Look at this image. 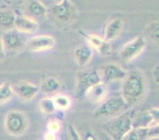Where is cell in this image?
<instances>
[{"label": "cell", "mask_w": 159, "mask_h": 140, "mask_svg": "<svg viewBox=\"0 0 159 140\" xmlns=\"http://www.w3.org/2000/svg\"><path fill=\"white\" fill-rule=\"evenodd\" d=\"M2 45L5 52L20 51L25 44V38L22 34L17 29H11L1 35Z\"/></svg>", "instance_id": "obj_6"}, {"label": "cell", "mask_w": 159, "mask_h": 140, "mask_svg": "<svg viewBox=\"0 0 159 140\" xmlns=\"http://www.w3.org/2000/svg\"><path fill=\"white\" fill-rule=\"evenodd\" d=\"M16 94L23 101H30L40 91L39 86L28 82H20L14 89Z\"/></svg>", "instance_id": "obj_14"}, {"label": "cell", "mask_w": 159, "mask_h": 140, "mask_svg": "<svg viewBox=\"0 0 159 140\" xmlns=\"http://www.w3.org/2000/svg\"><path fill=\"white\" fill-rule=\"evenodd\" d=\"M147 41L143 37H138L133 39L130 42L124 46L120 51V56L121 60L129 62L137 58L145 49Z\"/></svg>", "instance_id": "obj_5"}, {"label": "cell", "mask_w": 159, "mask_h": 140, "mask_svg": "<svg viewBox=\"0 0 159 140\" xmlns=\"http://www.w3.org/2000/svg\"><path fill=\"white\" fill-rule=\"evenodd\" d=\"M152 75H153V78H154V82H156V84L158 85V82H159V80H158V79H159V78H158V76H159L158 65H157V66H156V67L154 68V70H153Z\"/></svg>", "instance_id": "obj_29"}, {"label": "cell", "mask_w": 159, "mask_h": 140, "mask_svg": "<svg viewBox=\"0 0 159 140\" xmlns=\"http://www.w3.org/2000/svg\"><path fill=\"white\" fill-rule=\"evenodd\" d=\"M108 95V88L105 83L99 82L86 90L85 96L93 103H100L105 100Z\"/></svg>", "instance_id": "obj_16"}, {"label": "cell", "mask_w": 159, "mask_h": 140, "mask_svg": "<svg viewBox=\"0 0 159 140\" xmlns=\"http://www.w3.org/2000/svg\"><path fill=\"white\" fill-rule=\"evenodd\" d=\"M40 90L45 94H52L55 93L60 89V83L56 78L48 77L43 81L40 86Z\"/></svg>", "instance_id": "obj_19"}, {"label": "cell", "mask_w": 159, "mask_h": 140, "mask_svg": "<svg viewBox=\"0 0 159 140\" xmlns=\"http://www.w3.org/2000/svg\"><path fill=\"white\" fill-rule=\"evenodd\" d=\"M93 56V50L89 46H80L75 50L74 56L75 61L81 67L85 66L90 61Z\"/></svg>", "instance_id": "obj_18"}, {"label": "cell", "mask_w": 159, "mask_h": 140, "mask_svg": "<svg viewBox=\"0 0 159 140\" xmlns=\"http://www.w3.org/2000/svg\"><path fill=\"white\" fill-rule=\"evenodd\" d=\"M127 75V72L116 63H108L105 65L102 70V82L104 83L124 80Z\"/></svg>", "instance_id": "obj_11"}, {"label": "cell", "mask_w": 159, "mask_h": 140, "mask_svg": "<svg viewBox=\"0 0 159 140\" xmlns=\"http://www.w3.org/2000/svg\"><path fill=\"white\" fill-rule=\"evenodd\" d=\"M7 1V2H12V1H14V0H5V2Z\"/></svg>", "instance_id": "obj_32"}, {"label": "cell", "mask_w": 159, "mask_h": 140, "mask_svg": "<svg viewBox=\"0 0 159 140\" xmlns=\"http://www.w3.org/2000/svg\"><path fill=\"white\" fill-rule=\"evenodd\" d=\"M84 37L89 47L96 50L100 54L106 56L110 53V44L105 38L93 34H84Z\"/></svg>", "instance_id": "obj_15"}, {"label": "cell", "mask_w": 159, "mask_h": 140, "mask_svg": "<svg viewBox=\"0 0 159 140\" xmlns=\"http://www.w3.org/2000/svg\"><path fill=\"white\" fill-rule=\"evenodd\" d=\"M52 98L56 109L61 111L67 110L71 105V100L69 97L64 94H56Z\"/></svg>", "instance_id": "obj_21"}, {"label": "cell", "mask_w": 159, "mask_h": 140, "mask_svg": "<svg viewBox=\"0 0 159 140\" xmlns=\"http://www.w3.org/2000/svg\"><path fill=\"white\" fill-rule=\"evenodd\" d=\"M5 50H4L3 45H2V39H1V35H0V60H2V59L4 58V56H5Z\"/></svg>", "instance_id": "obj_30"}, {"label": "cell", "mask_w": 159, "mask_h": 140, "mask_svg": "<svg viewBox=\"0 0 159 140\" xmlns=\"http://www.w3.org/2000/svg\"><path fill=\"white\" fill-rule=\"evenodd\" d=\"M16 14L11 10H0V26L9 28L14 25Z\"/></svg>", "instance_id": "obj_20"}, {"label": "cell", "mask_w": 159, "mask_h": 140, "mask_svg": "<svg viewBox=\"0 0 159 140\" xmlns=\"http://www.w3.org/2000/svg\"><path fill=\"white\" fill-rule=\"evenodd\" d=\"M124 27V23L121 18H114L108 22L105 29L104 38L107 41L114 40L120 34Z\"/></svg>", "instance_id": "obj_17"}, {"label": "cell", "mask_w": 159, "mask_h": 140, "mask_svg": "<svg viewBox=\"0 0 159 140\" xmlns=\"http://www.w3.org/2000/svg\"><path fill=\"white\" fill-rule=\"evenodd\" d=\"M80 137L82 140H101L99 136L92 131H86L82 136L80 135Z\"/></svg>", "instance_id": "obj_27"}, {"label": "cell", "mask_w": 159, "mask_h": 140, "mask_svg": "<svg viewBox=\"0 0 159 140\" xmlns=\"http://www.w3.org/2000/svg\"><path fill=\"white\" fill-rule=\"evenodd\" d=\"M56 46V40L49 35H39L32 37L26 42L29 51L33 52H41L49 51Z\"/></svg>", "instance_id": "obj_8"}, {"label": "cell", "mask_w": 159, "mask_h": 140, "mask_svg": "<svg viewBox=\"0 0 159 140\" xmlns=\"http://www.w3.org/2000/svg\"><path fill=\"white\" fill-rule=\"evenodd\" d=\"M135 111L131 109L116 116L106 124L107 133L113 140H121L124 135L132 128V120Z\"/></svg>", "instance_id": "obj_2"}, {"label": "cell", "mask_w": 159, "mask_h": 140, "mask_svg": "<svg viewBox=\"0 0 159 140\" xmlns=\"http://www.w3.org/2000/svg\"><path fill=\"white\" fill-rule=\"evenodd\" d=\"M158 109L154 108L148 111L139 112L133 116L132 128H150L158 125Z\"/></svg>", "instance_id": "obj_7"}, {"label": "cell", "mask_w": 159, "mask_h": 140, "mask_svg": "<svg viewBox=\"0 0 159 140\" xmlns=\"http://www.w3.org/2000/svg\"><path fill=\"white\" fill-rule=\"evenodd\" d=\"M158 137V125L150 128H132L121 140H149Z\"/></svg>", "instance_id": "obj_10"}, {"label": "cell", "mask_w": 159, "mask_h": 140, "mask_svg": "<svg viewBox=\"0 0 159 140\" xmlns=\"http://www.w3.org/2000/svg\"><path fill=\"white\" fill-rule=\"evenodd\" d=\"M146 92V79L139 70H133L127 74L124 79L121 96L128 105L136 103L143 97Z\"/></svg>", "instance_id": "obj_1"}, {"label": "cell", "mask_w": 159, "mask_h": 140, "mask_svg": "<svg viewBox=\"0 0 159 140\" xmlns=\"http://www.w3.org/2000/svg\"><path fill=\"white\" fill-rule=\"evenodd\" d=\"M44 140H56V134H53L48 131L44 136Z\"/></svg>", "instance_id": "obj_31"}, {"label": "cell", "mask_w": 159, "mask_h": 140, "mask_svg": "<svg viewBox=\"0 0 159 140\" xmlns=\"http://www.w3.org/2000/svg\"><path fill=\"white\" fill-rule=\"evenodd\" d=\"M29 128V120L25 113L19 110H13L5 117V128L7 133L13 136H20L25 133Z\"/></svg>", "instance_id": "obj_3"}, {"label": "cell", "mask_w": 159, "mask_h": 140, "mask_svg": "<svg viewBox=\"0 0 159 140\" xmlns=\"http://www.w3.org/2000/svg\"><path fill=\"white\" fill-rule=\"evenodd\" d=\"M128 104L124 100L122 96L114 97L104 102L97 109L94 113L95 117H111L119 115L126 109Z\"/></svg>", "instance_id": "obj_4"}, {"label": "cell", "mask_w": 159, "mask_h": 140, "mask_svg": "<svg viewBox=\"0 0 159 140\" xmlns=\"http://www.w3.org/2000/svg\"><path fill=\"white\" fill-rule=\"evenodd\" d=\"M158 21H154L150 23L146 29V32L148 37L154 41L155 44H158L159 40V26Z\"/></svg>", "instance_id": "obj_25"}, {"label": "cell", "mask_w": 159, "mask_h": 140, "mask_svg": "<svg viewBox=\"0 0 159 140\" xmlns=\"http://www.w3.org/2000/svg\"><path fill=\"white\" fill-rule=\"evenodd\" d=\"M52 14L58 21L68 22L74 14V7L68 0H62L52 7Z\"/></svg>", "instance_id": "obj_12"}, {"label": "cell", "mask_w": 159, "mask_h": 140, "mask_svg": "<svg viewBox=\"0 0 159 140\" xmlns=\"http://www.w3.org/2000/svg\"><path fill=\"white\" fill-rule=\"evenodd\" d=\"M69 133H70V138L71 140H82L79 134L78 133L77 131L75 130L74 127L70 126L69 128Z\"/></svg>", "instance_id": "obj_28"}, {"label": "cell", "mask_w": 159, "mask_h": 140, "mask_svg": "<svg viewBox=\"0 0 159 140\" xmlns=\"http://www.w3.org/2000/svg\"><path fill=\"white\" fill-rule=\"evenodd\" d=\"M14 25L21 34H31L38 29V23L34 18L21 14L15 16Z\"/></svg>", "instance_id": "obj_13"}, {"label": "cell", "mask_w": 159, "mask_h": 140, "mask_svg": "<svg viewBox=\"0 0 159 140\" xmlns=\"http://www.w3.org/2000/svg\"><path fill=\"white\" fill-rule=\"evenodd\" d=\"M102 82V78L95 70L82 72L78 76L77 93L79 96H84L86 90L91 86Z\"/></svg>", "instance_id": "obj_9"}, {"label": "cell", "mask_w": 159, "mask_h": 140, "mask_svg": "<svg viewBox=\"0 0 159 140\" xmlns=\"http://www.w3.org/2000/svg\"><path fill=\"white\" fill-rule=\"evenodd\" d=\"M14 94V89L9 82H3L0 85V105L9 102Z\"/></svg>", "instance_id": "obj_23"}, {"label": "cell", "mask_w": 159, "mask_h": 140, "mask_svg": "<svg viewBox=\"0 0 159 140\" xmlns=\"http://www.w3.org/2000/svg\"><path fill=\"white\" fill-rule=\"evenodd\" d=\"M48 130L49 132H52L53 134H56L59 132L60 130V123L56 120H52L48 123Z\"/></svg>", "instance_id": "obj_26"}, {"label": "cell", "mask_w": 159, "mask_h": 140, "mask_svg": "<svg viewBox=\"0 0 159 140\" xmlns=\"http://www.w3.org/2000/svg\"><path fill=\"white\" fill-rule=\"evenodd\" d=\"M29 12L35 17H43L47 14V8L39 0H33L29 5Z\"/></svg>", "instance_id": "obj_22"}, {"label": "cell", "mask_w": 159, "mask_h": 140, "mask_svg": "<svg viewBox=\"0 0 159 140\" xmlns=\"http://www.w3.org/2000/svg\"><path fill=\"white\" fill-rule=\"evenodd\" d=\"M39 106L43 113L48 114V115L54 113L57 110L54 105L52 98L50 97H44L41 99L39 103Z\"/></svg>", "instance_id": "obj_24"}]
</instances>
